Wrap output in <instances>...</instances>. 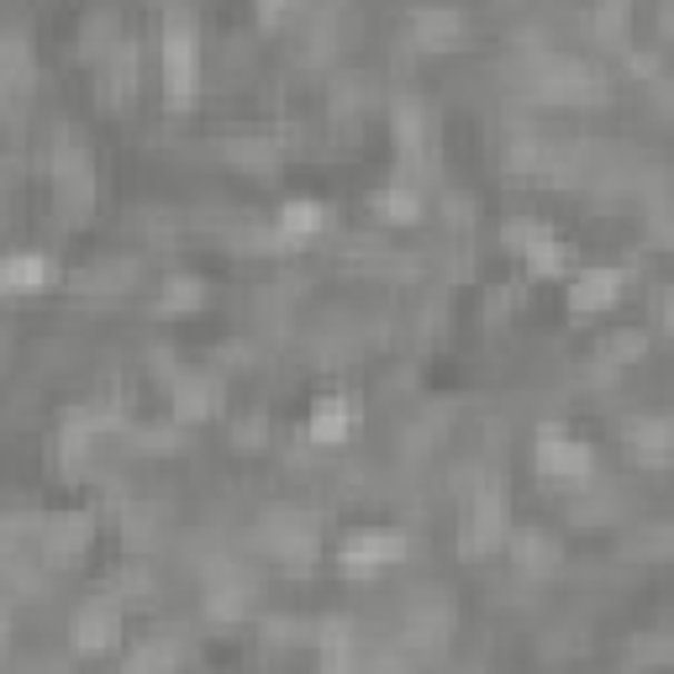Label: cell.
I'll return each mask as SVG.
<instances>
[{
    "instance_id": "3",
    "label": "cell",
    "mask_w": 674,
    "mask_h": 674,
    "mask_svg": "<svg viewBox=\"0 0 674 674\" xmlns=\"http://www.w3.org/2000/svg\"><path fill=\"white\" fill-rule=\"evenodd\" d=\"M537 464H543V475H558V479L585 475V469H591V448H585L579 437L548 427V433L537 437Z\"/></svg>"
},
{
    "instance_id": "18",
    "label": "cell",
    "mask_w": 674,
    "mask_h": 674,
    "mask_svg": "<svg viewBox=\"0 0 674 674\" xmlns=\"http://www.w3.org/2000/svg\"><path fill=\"white\" fill-rule=\"evenodd\" d=\"M664 321H670V333H674V300H670V306H664Z\"/></svg>"
},
{
    "instance_id": "8",
    "label": "cell",
    "mask_w": 674,
    "mask_h": 674,
    "mask_svg": "<svg viewBox=\"0 0 674 674\" xmlns=\"http://www.w3.org/2000/svg\"><path fill=\"white\" fill-rule=\"evenodd\" d=\"M90 543V516L85 512H69V516H53L48 527H42V548L59 558H75Z\"/></svg>"
},
{
    "instance_id": "1",
    "label": "cell",
    "mask_w": 674,
    "mask_h": 674,
    "mask_svg": "<svg viewBox=\"0 0 674 674\" xmlns=\"http://www.w3.org/2000/svg\"><path fill=\"white\" fill-rule=\"evenodd\" d=\"M196 75H200V53H196V32L175 21L163 32V80L175 90V100H190L196 96Z\"/></svg>"
},
{
    "instance_id": "11",
    "label": "cell",
    "mask_w": 674,
    "mask_h": 674,
    "mask_svg": "<svg viewBox=\"0 0 674 674\" xmlns=\"http://www.w3.org/2000/svg\"><path fill=\"white\" fill-rule=\"evenodd\" d=\"M458 32H464V21H458L454 11H422V17H417L422 48H454Z\"/></svg>"
},
{
    "instance_id": "7",
    "label": "cell",
    "mask_w": 674,
    "mask_h": 674,
    "mask_svg": "<svg viewBox=\"0 0 674 674\" xmlns=\"http://www.w3.org/2000/svg\"><path fill=\"white\" fill-rule=\"evenodd\" d=\"M211 406H217V379H206V375H179L175 379V417L179 422L211 417Z\"/></svg>"
},
{
    "instance_id": "16",
    "label": "cell",
    "mask_w": 674,
    "mask_h": 674,
    "mask_svg": "<svg viewBox=\"0 0 674 674\" xmlns=\"http://www.w3.org/2000/svg\"><path fill=\"white\" fill-rule=\"evenodd\" d=\"M163 306H169V311H190V306H200V285L196 279H175V285L163 290Z\"/></svg>"
},
{
    "instance_id": "6",
    "label": "cell",
    "mask_w": 674,
    "mask_h": 674,
    "mask_svg": "<svg viewBox=\"0 0 674 674\" xmlns=\"http://www.w3.org/2000/svg\"><path fill=\"white\" fill-rule=\"evenodd\" d=\"M616 290H622V269H585L575 279V290H569V306L575 311H601V306H612Z\"/></svg>"
},
{
    "instance_id": "15",
    "label": "cell",
    "mask_w": 674,
    "mask_h": 674,
    "mask_svg": "<svg viewBox=\"0 0 674 674\" xmlns=\"http://www.w3.org/2000/svg\"><path fill=\"white\" fill-rule=\"evenodd\" d=\"M375 211H385L390 221H412L422 211V200L412 190H385V196H375Z\"/></svg>"
},
{
    "instance_id": "4",
    "label": "cell",
    "mask_w": 674,
    "mask_h": 674,
    "mask_svg": "<svg viewBox=\"0 0 674 674\" xmlns=\"http://www.w3.org/2000/svg\"><path fill=\"white\" fill-rule=\"evenodd\" d=\"M496 543H506V512H500L496 496H479L464 512V548L469 554H490Z\"/></svg>"
},
{
    "instance_id": "10",
    "label": "cell",
    "mask_w": 674,
    "mask_h": 674,
    "mask_svg": "<svg viewBox=\"0 0 674 674\" xmlns=\"http://www.w3.org/2000/svg\"><path fill=\"white\" fill-rule=\"evenodd\" d=\"M0 279H6V290H42L53 279V264L42 254H17V258H6Z\"/></svg>"
},
{
    "instance_id": "14",
    "label": "cell",
    "mask_w": 674,
    "mask_h": 674,
    "mask_svg": "<svg viewBox=\"0 0 674 674\" xmlns=\"http://www.w3.org/2000/svg\"><path fill=\"white\" fill-rule=\"evenodd\" d=\"M564 254H569V248H564L554 232H543V238L527 248V264H533V275H558V269H564Z\"/></svg>"
},
{
    "instance_id": "9",
    "label": "cell",
    "mask_w": 674,
    "mask_h": 674,
    "mask_svg": "<svg viewBox=\"0 0 674 674\" xmlns=\"http://www.w3.org/2000/svg\"><path fill=\"white\" fill-rule=\"evenodd\" d=\"M348 427H354V406L343 396H327L317 400V412H311V443H337V437H348Z\"/></svg>"
},
{
    "instance_id": "5",
    "label": "cell",
    "mask_w": 674,
    "mask_h": 674,
    "mask_svg": "<svg viewBox=\"0 0 674 674\" xmlns=\"http://www.w3.org/2000/svg\"><path fill=\"white\" fill-rule=\"evenodd\" d=\"M117 627H121L117 601H90V606H80V616H75V643H80V648H106V643L117 637Z\"/></svg>"
},
{
    "instance_id": "13",
    "label": "cell",
    "mask_w": 674,
    "mask_h": 674,
    "mask_svg": "<svg viewBox=\"0 0 674 674\" xmlns=\"http://www.w3.org/2000/svg\"><path fill=\"white\" fill-rule=\"evenodd\" d=\"M317 227H321L317 200H285V206H279V232H285V238H306V232H317Z\"/></svg>"
},
{
    "instance_id": "17",
    "label": "cell",
    "mask_w": 674,
    "mask_h": 674,
    "mask_svg": "<svg viewBox=\"0 0 674 674\" xmlns=\"http://www.w3.org/2000/svg\"><path fill=\"white\" fill-rule=\"evenodd\" d=\"M606 354H612V358H637V354H643V333H612Z\"/></svg>"
},
{
    "instance_id": "2",
    "label": "cell",
    "mask_w": 674,
    "mask_h": 674,
    "mask_svg": "<svg viewBox=\"0 0 674 674\" xmlns=\"http://www.w3.org/2000/svg\"><path fill=\"white\" fill-rule=\"evenodd\" d=\"M406 554V543L400 533H354L343 548H337V564L348 569V575H369V569H385V564H396Z\"/></svg>"
},
{
    "instance_id": "12",
    "label": "cell",
    "mask_w": 674,
    "mask_h": 674,
    "mask_svg": "<svg viewBox=\"0 0 674 674\" xmlns=\"http://www.w3.org/2000/svg\"><path fill=\"white\" fill-rule=\"evenodd\" d=\"M512 558L527 569V575H543L548 564H554V543L543 533H516V543H512Z\"/></svg>"
}]
</instances>
